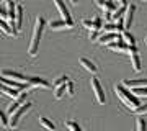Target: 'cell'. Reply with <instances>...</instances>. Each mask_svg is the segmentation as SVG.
<instances>
[{"mask_svg": "<svg viewBox=\"0 0 147 131\" xmlns=\"http://www.w3.org/2000/svg\"><path fill=\"white\" fill-rule=\"evenodd\" d=\"M115 92H116V95H118V98L126 105L129 110L136 111L137 108L141 107V100H139V97H136L131 90H127L126 87H123L121 84H116L115 85Z\"/></svg>", "mask_w": 147, "mask_h": 131, "instance_id": "cell-1", "label": "cell"}, {"mask_svg": "<svg viewBox=\"0 0 147 131\" xmlns=\"http://www.w3.org/2000/svg\"><path fill=\"white\" fill-rule=\"evenodd\" d=\"M44 26H46V20L42 16H36V23L33 28V36H31V43L28 46V54L30 56H36L38 48H39V41L42 38V31H44Z\"/></svg>", "mask_w": 147, "mask_h": 131, "instance_id": "cell-2", "label": "cell"}, {"mask_svg": "<svg viewBox=\"0 0 147 131\" xmlns=\"http://www.w3.org/2000/svg\"><path fill=\"white\" fill-rule=\"evenodd\" d=\"M31 108H33L31 102H28V103H25L21 108H18V110H16L15 113L10 116V128H16V126H18V123H20V120L23 118V115H25V113H28Z\"/></svg>", "mask_w": 147, "mask_h": 131, "instance_id": "cell-3", "label": "cell"}, {"mask_svg": "<svg viewBox=\"0 0 147 131\" xmlns=\"http://www.w3.org/2000/svg\"><path fill=\"white\" fill-rule=\"evenodd\" d=\"M0 77L13 80V82H20V84H28L30 82V77H26V75H23L20 72H15V71H8V69H3L2 74H0Z\"/></svg>", "mask_w": 147, "mask_h": 131, "instance_id": "cell-4", "label": "cell"}, {"mask_svg": "<svg viewBox=\"0 0 147 131\" xmlns=\"http://www.w3.org/2000/svg\"><path fill=\"white\" fill-rule=\"evenodd\" d=\"M90 84H92V90H93L95 97H96V100H98V103L105 105L106 103V97H105V90H103V87H101L100 80L96 77H93L92 80H90Z\"/></svg>", "mask_w": 147, "mask_h": 131, "instance_id": "cell-5", "label": "cell"}, {"mask_svg": "<svg viewBox=\"0 0 147 131\" xmlns=\"http://www.w3.org/2000/svg\"><path fill=\"white\" fill-rule=\"evenodd\" d=\"M123 87H126L127 90H134V89H147V79H137V80H129L124 79L121 82Z\"/></svg>", "mask_w": 147, "mask_h": 131, "instance_id": "cell-6", "label": "cell"}, {"mask_svg": "<svg viewBox=\"0 0 147 131\" xmlns=\"http://www.w3.org/2000/svg\"><path fill=\"white\" fill-rule=\"evenodd\" d=\"M129 56H131V64H132V71L134 72H141L142 71V62L141 58H139V51L137 48H129Z\"/></svg>", "mask_w": 147, "mask_h": 131, "instance_id": "cell-7", "label": "cell"}, {"mask_svg": "<svg viewBox=\"0 0 147 131\" xmlns=\"http://www.w3.org/2000/svg\"><path fill=\"white\" fill-rule=\"evenodd\" d=\"M26 95H28L26 92H21V94H20V97L13 100V103H11L10 107H8V110H7V115H8V116H11V115H13V113H15L16 110H18V108H21V107L25 105V100H26Z\"/></svg>", "mask_w": 147, "mask_h": 131, "instance_id": "cell-8", "label": "cell"}, {"mask_svg": "<svg viewBox=\"0 0 147 131\" xmlns=\"http://www.w3.org/2000/svg\"><path fill=\"white\" fill-rule=\"evenodd\" d=\"M54 3H56V7H57V10H59V13H61V16H62V20L67 21V23H74L72 16H70V12H69V8L65 7V3H64L62 0H56Z\"/></svg>", "mask_w": 147, "mask_h": 131, "instance_id": "cell-9", "label": "cell"}, {"mask_svg": "<svg viewBox=\"0 0 147 131\" xmlns=\"http://www.w3.org/2000/svg\"><path fill=\"white\" fill-rule=\"evenodd\" d=\"M137 7L134 3H129L126 10V15H124V26H126V31L132 26V21H134V13H136Z\"/></svg>", "mask_w": 147, "mask_h": 131, "instance_id": "cell-10", "label": "cell"}, {"mask_svg": "<svg viewBox=\"0 0 147 131\" xmlns=\"http://www.w3.org/2000/svg\"><path fill=\"white\" fill-rule=\"evenodd\" d=\"M119 39H121V36L118 35V33H101L98 43L108 46V44H111V43H115V41H119Z\"/></svg>", "mask_w": 147, "mask_h": 131, "instance_id": "cell-11", "label": "cell"}, {"mask_svg": "<svg viewBox=\"0 0 147 131\" xmlns=\"http://www.w3.org/2000/svg\"><path fill=\"white\" fill-rule=\"evenodd\" d=\"M28 85L34 87V89H38V87H41V89H51V84L47 82L46 79H41V77H30Z\"/></svg>", "mask_w": 147, "mask_h": 131, "instance_id": "cell-12", "label": "cell"}, {"mask_svg": "<svg viewBox=\"0 0 147 131\" xmlns=\"http://www.w3.org/2000/svg\"><path fill=\"white\" fill-rule=\"evenodd\" d=\"M49 28L51 30H65V28H74V23H67L64 20H53L49 21Z\"/></svg>", "mask_w": 147, "mask_h": 131, "instance_id": "cell-13", "label": "cell"}, {"mask_svg": "<svg viewBox=\"0 0 147 131\" xmlns=\"http://www.w3.org/2000/svg\"><path fill=\"white\" fill-rule=\"evenodd\" d=\"M96 3H98V7H100V8H103V10H105V13H111V15H113V13L118 10L116 3H115V2H110V0H106V2H101V0H98Z\"/></svg>", "mask_w": 147, "mask_h": 131, "instance_id": "cell-14", "label": "cell"}, {"mask_svg": "<svg viewBox=\"0 0 147 131\" xmlns=\"http://www.w3.org/2000/svg\"><path fill=\"white\" fill-rule=\"evenodd\" d=\"M108 48H110L111 51H118V52L129 51V46H127V44H124L123 38H121L119 41H115V43H111V44H108Z\"/></svg>", "mask_w": 147, "mask_h": 131, "instance_id": "cell-15", "label": "cell"}, {"mask_svg": "<svg viewBox=\"0 0 147 131\" xmlns=\"http://www.w3.org/2000/svg\"><path fill=\"white\" fill-rule=\"evenodd\" d=\"M0 30L5 33V35H8V36H16V35H18V30L13 28V26H10L7 21H3V20H0Z\"/></svg>", "mask_w": 147, "mask_h": 131, "instance_id": "cell-16", "label": "cell"}, {"mask_svg": "<svg viewBox=\"0 0 147 131\" xmlns=\"http://www.w3.org/2000/svg\"><path fill=\"white\" fill-rule=\"evenodd\" d=\"M0 79H2V85H7V87H10V89H15V90H23V89H26V85H28V84L13 82V80H8V79H3V77H0Z\"/></svg>", "mask_w": 147, "mask_h": 131, "instance_id": "cell-17", "label": "cell"}, {"mask_svg": "<svg viewBox=\"0 0 147 131\" xmlns=\"http://www.w3.org/2000/svg\"><path fill=\"white\" fill-rule=\"evenodd\" d=\"M80 66L85 69V71H88V72H92V74H95L98 69H96V64L95 62H92L90 59H87V58H82L80 59Z\"/></svg>", "mask_w": 147, "mask_h": 131, "instance_id": "cell-18", "label": "cell"}, {"mask_svg": "<svg viewBox=\"0 0 147 131\" xmlns=\"http://www.w3.org/2000/svg\"><path fill=\"white\" fill-rule=\"evenodd\" d=\"M121 38H123L124 44H127L129 48H136V38L132 36L129 31H123L121 33Z\"/></svg>", "mask_w": 147, "mask_h": 131, "instance_id": "cell-19", "label": "cell"}, {"mask_svg": "<svg viewBox=\"0 0 147 131\" xmlns=\"http://www.w3.org/2000/svg\"><path fill=\"white\" fill-rule=\"evenodd\" d=\"M2 94L3 95H7V97H10V98H18V97H20V94H18V92H20V90H15V89H10V87H7V85H2Z\"/></svg>", "mask_w": 147, "mask_h": 131, "instance_id": "cell-20", "label": "cell"}, {"mask_svg": "<svg viewBox=\"0 0 147 131\" xmlns=\"http://www.w3.org/2000/svg\"><path fill=\"white\" fill-rule=\"evenodd\" d=\"M39 123H41L46 130L49 131H56V125H54L53 121L49 120V118H46V116H39Z\"/></svg>", "mask_w": 147, "mask_h": 131, "instance_id": "cell-21", "label": "cell"}, {"mask_svg": "<svg viewBox=\"0 0 147 131\" xmlns=\"http://www.w3.org/2000/svg\"><path fill=\"white\" fill-rule=\"evenodd\" d=\"M69 82H70V80H69L67 75H61V77H57V79L53 82V87H54V89H59V87H62V85L69 84Z\"/></svg>", "mask_w": 147, "mask_h": 131, "instance_id": "cell-22", "label": "cell"}, {"mask_svg": "<svg viewBox=\"0 0 147 131\" xmlns=\"http://www.w3.org/2000/svg\"><path fill=\"white\" fill-rule=\"evenodd\" d=\"M23 25V7L18 5L16 7V30H21Z\"/></svg>", "mask_w": 147, "mask_h": 131, "instance_id": "cell-23", "label": "cell"}, {"mask_svg": "<svg viewBox=\"0 0 147 131\" xmlns=\"http://www.w3.org/2000/svg\"><path fill=\"white\" fill-rule=\"evenodd\" d=\"M100 30H103V21H101L100 16H95L93 18V30L92 31H100Z\"/></svg>", "mask_w": 147, "mask_h": 131, "instance_id": "cell-24", "label": "cell"}, {"mask_svg": "<svg viewBox=\"0 0 147 131\" xmlns=\"http://www.w3.org/2000/svg\"><path fill=\"white\" fill-rule=\"evenodd\" d=\"M137 131H147V121L142 118V116H139L137 118V125H136Z\"/></svg>", "mask_w": 147, "mask_h": 131, "instance_id": "cell-25", "label": "cell"}, {"mask_svg": "<svg viewBox=\"0 0 147 131\" xmlns=\"http://www.w3.org/2000/svg\"><path fill=\"white\" fill-rule=\"evenodd\" d=\"M0 121H2V126H3V128H8V126H10V118L7 115V111H2V113H0Z\"/></svg>", "mask_w": 147, "mask_h": 131, "instance_id": "cell-26", "label": "cell"}, {"mask_svg": "<svg viewBox=\"0 0 147 131\" xmlns=\"http://www.w3.org/2000/svg\"><path fill=\"white\" fill-rule=\"evenodd\" d=\"M65 92H67V84L62 85V87H59V89H56V94H54V95H56V98L59 100V98H62V97H64Z\"/></svg>", "mask_w": 147, "mask_h": 131, "instance_id": "cell-27", "label": "cell"}, {"mask_svg": "<svg viewBox=\"0 0 147 131\" xmlns=\"http://www.w3.org/2000/svg\"><path fill=\"white\" fill-rule=\"evenodd\" d=\"M67 128L70 131H84L79 125H77V121H67Z\"/></svg>", "mask_w": 147, "mask_h": 131, "instance_id": "cell-28", "label": "cell"}, {"mask_svg": "<svg viewBox=\"0 0 147 131\" xmlns=\"http://www.w3.org/2000/svg\"><path fill=\"white\" fill-rule=\"evenodd\" d=\"M132 94L136 95V97H147V89H134V90H131Z\"/></svg>", "mask_w": 147, "mask_h": 131, "instance_id": "cell-29", "label": "cell"}, {"mask_svg": "<svg viewBox=\"0 0 147 131\" xmlns=\"http://www.w3.org/2000/svg\"><path fill=\"white\" fill-rule=\"evenodd\" d=\"M134 113H136V115H139V116L147 115V103H146V105H141V107H139V108H137Z\"/></svg>", "mask_w": 147, "mask_h": 131, "instance_id": "cell-30", "label": "cell"}, {"mask_svg": "<svg viewBox=\"0 0 147 131\" xmlns=\"http://www.w3.org/2000/svg\"><path fill=\"white\" fill-rule=\"evenodd\" d=\"M100 31H90V35H88V39L90 41H98L100 39Z\"/></svg>", "mask_w": 147, "mask_h": 131, "instance_id": "cell-31", "label": "cell"}, {"mask_svg": "<svg viewBox=\"0 0 147 131\" xmlns=\"http://www.w3.org/2000/svg\"><path fill=\"white\" fill-rule=\"evenodd\" d=\"M82 25H84L85 28H88L90 31L93 30V20H88V18H84V20H82Z\"/></svg>", "mask_w": 147, "mask_h": 131, "instance_id": "cell-32", "label": "cell"}, {"mask_svg": "<svg viewBox=\"0 0 147 131\" xmlns=\"http://www.w3.org/2000/svg\"><path fill=\"white\" fill-rule=\"evenodd\" d=\"M67 95H74V84L72 82L67 84Z\"/></svg>", "mask_w": 147, "mask_h": 131, "instance_id": "cell-33", "label": "cell"}, {"mask_svg": "<svg viewBox=\"0 0 147 131\" xmlns=\"http://www.w3.org/2000/svg\"><path fill=\"white\" fill-rule=\"evenodd\" d=\"M146 44H147V38H146Z\"/></svg>", "mask_w": 147, "mask_h": 131, "instance_id": "cell-34", "label": "cell"}]
</instances>
